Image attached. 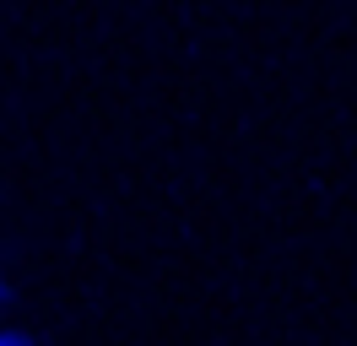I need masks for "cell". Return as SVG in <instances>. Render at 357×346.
Wrapping results in <instances>:
<instances>
[{"instance_id":"cell-1","label":"cell","mask_w":357,"mask_h":346,"mask_svg":"<svg viewBox=\"0 0 357 346\" xmlns=\"http://www.w3.org/2000/svg\"><path fill=\"white\" fill-rule=\"evenodd\" d=\"M0 346H33V336L27 330H0Z\"/></svg>"},{"instance_id":"cell-2","label":"cell","mask_w":357,"mask_h":346,"mask_svg":"<svg viewBox=\"0 0 357 346\" xmlns=\"http://www.w3.org/2000/svg\"><path fill=\"white\" fill-rule=\"evenodd\" d=\"M0 292H6V287H0Z\"/></svg>"}]
</instances>
